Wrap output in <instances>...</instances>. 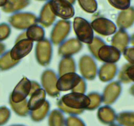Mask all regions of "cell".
Masks as SVG:
<instances>
[{
  "label": "cell",
  "instance_id": "bcb514c9",
  "mask_svg": "<svg viewBox=\"0 0 134 126\" xmlns=\"http://www.w3.org/2000/svg\"><path fill=\"white\" fill-rule=\"evenodd\" d=\"M130 43L133 46H134V33L131 34V36H130Z\"/></svg>",
  "mask_w": 134,
  "mask_h": 126
},
{
  "label": "cell",
  "instance_id": "8d00e7d4",
  "mask_svg": "<svg viewBox=\"0 0 134 126\" xmlns=\"http://www.w3.org/2000/svg\"><path fill=\"white\" fill-rule=\"evenodd\" d=\"M130 63H126L123 66L121 67L120 71L118 72V81H119L121 83L124 84H128V83H131L130 79H129L128 76L126 73V70L129 66Z\"/></svg>",
  "mask_w": 134,
  "mask_h": 126
},
{
  "label": "cell",
  "instance_id": "681fc988",
  "mask_svg": "<svg viewBox=\"0 0 134 126\" xmlns=\"http://www.w3.org/2000/svg\"><path fill=\"white\" fill-rule=\"evenodd\" d=\"M109 126H121V125H120L118 124H118H117V123H112V124L109 125Z\"/></svg>",
  "mask_w": 134,
  "mask_h": 126
},
{
  "label": "cell",
  "instance_id": "277c9868",
  "mask_svg": "<svg viewBox=\"0 0 134 126\" xmlns=\"http://www.w3.org/2000/svg\"><path fill=\"white\" fill-rule=\"evenodd\" d=\"M72 23L69 20H58L53 26L50 33V41L54 45H59L66 39L70 34Z\"/></svg>",
  "mask_w": 134,
  "mask_h": 126
},
{
  "label": "cell",
  "instance_id": "83f0119b",
  "mask_svg": "<svg viewBox=\"0 0 134 126\" xmlns=\"http://www.w3.org/2000/svg\"><path fill=\"white\" fill-rule=\"evenodd\" d=\"M9 103L13 111L19 116L26 117L29 115L30 110L28 108L27 99H25L22 102L15 103L9 99Z\"/></svg>",
  "mask_w": 134,
  "mask_h": 126
},
{
  "label": "cell",
  "instance_id": "44dd1931",
  "mask_svg": "<svg viewBox=\"0 0 134 126\" xmlns=\"http://www.w3.org/2000/svg\"><path fill=\"white\" fill-rule=\"evenodd\" d=\"M30 96V97L28 100V106L30 111L42 107L46 101V92L42 87L34 91Z\"/></svg>",
  "mask_w": 134,
  "mask_h": 126
},
{
  "label": "cell",
  "instance_id": "ab89813d",
  "mask_svg": "<svg viewBox=\"0 0 134 126\" xmlns=\"http://www.w3.org/2000/svg\"><path fill=\"white\" fill-rule=\"evenodd\" d=\"M86 90H87V83L86 82V79L82 78L80 82L78 83V85L75 88L72 90V91L85 94L86 92Z\"/></svg>",
  "mask_w": 134,
  "mask_h": 126
},
{
  "label": "cell",
  "instance_id": "484cf974",
  "mask_svg": "<svg viewBox=\"0 0 134 126\" xmlns=\"http://www.w3.org/2000/svg\"><path fill=\"white\" fill-rule=\"evenodd\" d=\"M64 113L59 108L54 109L48 115V126H65Z\"/></svg>",
  "mask_w": 134,
  "mask_h": 126
},
{
  "label": "cell",
  "instance_id": "f546056e",
  "mask_svg": "<svg viewBox=\"0 0 134 126\" xmlns=\"http://www.w3.org/2000/svg\"><path fill=\"white\" fill-rule=\"evenodd\" d=\"M105 44H107L106 42L102 38L99 36H95L93 42L90 44L87 45V48H88L91 56H93L95 59L97 60L98 51L100 47Z\"/></svg>",
  "mask_w": 134,
  "mask_h": 126
},
{
  "label": "cell",
  "instance_id": "9a60e30c",
  "mask_svg": "<svg viewBox=\"0 0 134 126\" xmlns=\"http://www.w3.org/2000/svg\"><path fill=\"white\" fill-rule=\"evenodd\" d=\"M122 53L113 45L105 44L99 49L97 60L104 63H116L119 61Z\"/></svg>",
  "mask_w": 134,
  "mask_h": 126
},
{
  "label": "cell",
  "instance_id": "f35d334b",
  "mask_svg": "<svg viewBox=\"0 0 134 126\" xmlns=\"http://www.w3.org/2000/svg\"><path fill=\"white\" fill-rule=\"evenodd\" d=\"M122 54L128 63L131 65H134V46L127 47L122 52Z\"/></svg>",
  "mask_w": 134,
  "mask_h": 126
},
{
  "label": "cell",
  "instance_id": "603a6c76",
  "mask_svg": "<svg viewBox=\"0 0 134 126\" xmlns=\"http://www.w3.org/2000/svg\"><path fill=\"white\" fill-rule=\"evenodd\" d=\"M76 62L72 56L62 57L58 66V76H60L66 73L76 72Z\"/></svg>",
  "mask_w": 134,
  "mask_h": 126
},
{
  "label": "cell",
  "instance_id": "ac0fdd59",
  "mask_svg": "<svg viewBox=\"0 0 134 126\" xmlns=\"http://www.w3.org/2000/svg\"><path fill=\"white\" fill-rule=\"evenodd\" d=\"M130 43V36L126 30L119 29L114 34L111 39V45L118 49L122 53Z\"/></svg>",
  "mask_w": 134,
  "mask_h": 126
},
{
  "label": "cell",
  "instance_id": "3957f363",
  "mask_svg": "<svg viewBox=\"0 0 134 126\" xmlns=\"http://www.w3.org/2000/svg\"><path fill=\"white\" fill-rule=\"evenodd\" d=\"M60 100L66 107L73 110L85 111L90 105V99L88 96L73 91L64 95Z\"/></svg>",
  "mask_w": 134,
  "mask_h": 126
},
{
  "label": "cell",
  "instance_id": "7c38bea8",
  "mask_svg": "<svg viewBox=\"0 0 134 126\" xmlns=\"http://www.w3.org/2000/svg\"><path fill=\"white\" fill-rule=\"evenodd\" d=\"M82 77L76 72L66 73L59 76L57 88L60 92L72 91L80 82Z\"/></svg>",
  "mask_w": 134,
  "mask_h": 126
},
{
  "label": "cell",
  "instance_id": "60d3db41",
  "mask_svg": "<svg viewBox=\"0 0 134 126\" xmlns=\"http://www.w3.org/2000/svg\"><path fill=\"white\" fill-rule=\"evenodd\" d=\"M126 73H127V75L130 81L131 82H133L134 83V65H129L126 70Z\"/></svg>",
  "mask_w": 134,
  "mask_h": 126
},
{
  "label": "cell",
  "instance_id": "b9f144b4",
  "mask_svg": "<svg viewBox=\"0 0 134 126\" xmlns=\"http://www.w3.org/2000/svg\"><path fill=\"white\" fill-rule=\"evenodd\" d=\"M42 88V85L41 84H40L38 82L36 81L31 80V89L30 92V95L31 94L33 93L34 91H36V90Z\"/></svg>",
  "mask_w": 134,
  "mask_h": 126
},
{
  "label": "cell",
  "instance_id": "f907efd6",
  "mask_svg": "<svg viewBox=\"0 0 134 126\" xmlns=\"http://www.w3.org/2000/svg\"><path fill=\"white\" fill-rule=\"evenodd\" d=\"M9 126H26V125H23V124H13V125H11Z\"/></svg>",
  "mask_w": 134,
  "mask_h": 126
},
{
  "label": "cell",
  "instance_id": "7a4b0ae2",
  "mask_svg": "<svg viewBox=\"0 0 134 126\" xmlns=\"http://www.w3.org/2000/svg\"><path fill=\"white\" fill-rule=\"evenodd\" d=\"M9 24L19 30H25L31 26L38 24V18L31 12H17L9 17Z\"/></svg>",
  "mask_w": 134,
  "mask_h": 126
},
{
  "label": "cell",
  "instance_id": "2e32d148",
  "mask_svg": "<svg viewBox=\"0 0 134 126\" xmlns=\"http://www.w3.org/2000/svg\"><path fill=\"white\" fill-rule=\"evenodd\" d=\"M134 24V7L130 6L120 11L116 19V25L119 29L126 30Z\"/></svg>",
  "mask_w": 134,
  "mask_h": 126
},
{
  "label": "cell",
  "instance_id": "d590c367",
  "mask_svg": "<svg viewBox=\"0 0 134 126\" xmlns=\"http://www.w3.org/2000/svg\"><path fill=\"white\" fill-rule=\"evenodd\" d=\"M65 126H86V125L77 115H70L66 118Z\"/></svg>",
  "mask_w": 134,
  "mask_h": 126
},
{
  "label": "cell",
  "instance_id": "d6a6232c",
  "mask_svg": "<svg viewBox=\"0 0 134 126\" xmlns=\"http://www.w3.org/2000/svg\"><path fill=\"white\" fill-rule=\"evenodd\" d=\"M107 1L112 7L120 11L126 9L131 5V0H107Z\"/></svg>",
  "mask_w": 134,
  "mask_h": 126
},
{
  "label": "cell",
  "instance_id": "52a82bcc",
  "mask_svg": "<svg viewBox=\"0 0 134 126\" xmlns=\"http://www.w3.org/2000/svg\"><path fill=\"white\" fill-rule=\"evenodd\" d=\"M59 76L51 69H46L41 75V85L45 90L46 94L49 97L55 98L59 97L60 91L57 88Z\"/></svg>",
  "mask_w": 134,
  "mask_h": 126
},
{
  "label": "cell",
  "instance_id": "7dc6e473",
  "mask_svg": "<svg viewBox=\"0 0 134 126\" xmlns=\"http://www.w3.org/2000/svg\"><path fill=\"white\" fill-rule=\"evenodd\" d=\"M7 0H0V7H2L5 5Z\"/></svg>",
  "mask_w": 134,
  "mask_h": 126
},
{
  "label": "cell",
  "instance_id": "8992f818",
  "mask_svg": "<svg viewBox=\"0 0 134 126\" xmlns=\"http://www.w3.org/2000/svg\"><path fill=\"white\" fill-rule=\"evenodd\" d=\"M53 46L51 41L47 38L37 42L35 47V58L37 62L42 66L49 65L52 60Z\"/></svg>",
  "mask_w": 134,
  "mask_h": 126
},
{
  "label": "cell",
  "instance_id": "ba28073f",
  "mask_svg": "<svg viewBox=\"0 0 134 126\" xmlns=\"http://www.w3.org/2000/svg\"><path fill=\"white\" fill-rule=\"evenodd\" d=\"M50 8L55 15L63 20H69L75 15L73 5L66 0H49Z\"/></svg>",
  "mask_w": 134,
  "mask_h": 126
},
{
  "label": "cell",
  "instance_id": "cb8c5ba5",
  "mask_svg": "<svg viewBox=\"0 0 134 126\" xmlns=\"http://www.w3.org/2000/svg\"><path fill=\"white\" fill-rule=\"evenodd\" d=\"M45 34L44 28L38 24L31 26L26 30V38L33 42H38L43 40L45 38Z\"/></svg>",
  "mask_w": 134,
  "mask_h": 126
},
{
  "label": "cell",
  "instance_id": "7402d4cb",
  "mask_svg": "<svg viewBox=\"0 0 134 126\" xmlns=\"http://www.w3.org/2000/svg\"><path fill=\"white\" fill-rule=\"evenodd\" d=\"M31 3L30 0H7L2 10L6 13H15L26 8Z\"/></svg>",
  "mask_w": 134,
  "mask_h": 126
},
{
  "label": "cell",
  "instance_id": "6da1fadb",
  "mask_svg": "<svg viewBox=\"0 0 134 126\" xmlns=\"http://www.w3.org/2000/svg\"><path fill=\"white\" fill-rule=\"evenodd\" d=\"M73 30L76 38L82 42L88 45L93 42L94 38V31L91 23L86 19L77 16L73 20Z\"/></svg>",
  "mask_w": 134,
  "mask_h": 126
},
{
  "label": "cell",
  "instance_id": "e0dca14e",
  "mask_svg": "<svg viewBox=\"0 0 134 126\" xmlns=\"http://www.w3.org/2000/svg\"><path fill=\"white\" fill-rule=\"evenodd\" d=\"M118 71V66L116 63H104L98 69L97 75L100 82L107 83L114 79Z\"/></svg>",
  "mask_w": 134,
  "mask_h": 126
},
{
  "label": "cell",
  "instance_id": "f1b7e54d",
  "mask_svg": "<svg viewBox=\"0 0 134 126\" xmlns=\"http://www.w3.org/2000/svg\"><path fill=\"white\" fill-rule=\"evenodd\" d=\"M116 121L121 126H134V111H122L116 114Z\"/></svg>",
  "mask_w": 134,
  "mask_h": 126
},
{
  "label": "cell",
  "instance_id": "f6af8a7d",
  "mask_svg": "<svg viewBox=\"0 0 134 126\" xmlns=\"http://www.w3.org/2000/svg\"><path fill=\"white\" fill-rule=\"evenodd\" d=\"M129 92H130V95L133 97H134V83L131 85V87H130V89H129Z\"/></svg>",
  "mask_w": 134,
  "mask_h": 126
},
{
  "label": "cell",
  "instance_id": "ee69618b",
  "mask_svg": "<svg viewBox=\"0 0 134 126\" xmlns=\"http://www.w3.org/2000/svg\"><path fill=\"white\" fill-rule=\"evenodd\" d=\"M6 51V45L3 42H0V56Z\"/></svg>",
  "mask_w": 134,
  "mask_h": 126
},
{
  "label": "cell",
  "instance_id": "c3c4849f",
  "mask_svg": "<svg viewBox=\"0 0 134 126\" xmlns=\"http://www.w3.org/2000/svg\"><path fill=\"white\" fill-rule=\"evenodd\" d=\"M66 1H67V2H69V3H71V4L74 5V3H75V2H76V0H66Z\"/></svg>",
  "mask_w": 134,
  "mask_h": 126
},
{
  "label": "cell",
  "instance_id": "5b68a950",
  "mask_svg": "<svg viewBox=\"0 0 134 126\" xmlns=\"http://www.w3.org/2000/svg\"><path fill=\"white\" fill-rule=\"evenodd\" d=\"M78 69L81 76L86 80L91 81L97 76L98 68L95 58L90 55H83L78 61Z\"/></svg>",
  "mask_w": 134,
  "mask_h": 126
},
{
  "label": "cell",
  "instance_id": "1f68e13d",
  "mask_svg": "<svg viewBox=\"0 0 134 126\" xmlns=\"http://www.w3.org/2000/svg\"><path fill=\"white\" fill-rule=\"evenodd\" d=\"M78 4L83 11L92 14L97 11L98 8L96 0H78Z\"/></svg>",
  "mask_w": 134,
  "mask_h": 126
},
{
  "label": "cell",
  "instance_id": "30bf717a",
  "mask_svg": "<svg viewBox=\"0 0 134 126\" xmlns=\"http://www.w3.org/2000/svg\"><path fill=\"white\" fill-rule=\"evenodd\" d=\"M122 91V83L119 81H111L105 86L103 91V102L106 105H113L120 97Z\"/></svg>",
  "mask_w": 134,
  "mask_h": 126
},
{
  "label": "cell",
  "instance_id": "e575fe53",
  "mask_svg": "<svg viewBox=\"0 0 134 126\" xmlns=\"http://www.w3.org/2000/svg\"><path fill=\"white\" fill-rule=\"evenodd\" d=\"M11 110L6 106H0V126H3L11 118Z\"/></svg>",
  "mask_w": 134,
  "mask_h": 126
},
{
  "label": "cell",
  "instance_id": "836d02e7",
  "mask_svg": "<svg viewBox=\"0 0 134 126\" xmlns=\"http://www.w3.org/2000/svg\"><path fill=\"white\" fill-rule=\"evenodd\" d=\"M11 34V26L6 22L0 23V42L8 39Z\"/></svg>",
  "mask_w": 134,
  "mask_h": 126
},
{
  "label": "cell",
  "instance_id": "816d5d0a",
  "mask_svg": "<svg viewBox=\"0 0 134 126\" xmlns=\"http://www.w3.org/2000/svg\"><path fill=\"white\" fill-rule=\"evenodd\" d=\"M37 1H42V2H43V1H49V0H37Z\"/></svg>",
  "mask_w": 134,
  "mask_h": 126
},
{
  "label": "cell",
  "instance_id": "7bdbcfd3",
  "mask_svg": "<svg viewBox=\"0 0 134 126\" xmlns=\"http://www.w3.org/2000/svg\"><path fill=\"white\" fill-rule=\"evenodd\" d=\"M24 39H26V32H23L20 33L17 37H16V39H15V43L17 42H19L20 40H23Z\"/></svg>",
  "mask_w": 134,
  "mask_h": 126
},
{
  "label": "cell",
  "instance_id": "74e56055",
  "mask_svg": "<svg viewBox=\"0 0 134 126\" xmlns=\"http://www.w3.org/2000/svg\"><path fill=\"white\" fill-rule=\"evenodd\" d=\"M57 105L58 106V108L63 112V113L65 114H69V115H80L82 113H83L84 110H73V109H70L69 108L66 107L64 105H63V102H61L60 99H59L57 102Z\"/></svg>",
  "mask_w": 134,
  "mask_h": 126
},
{
  "label": "cell",
  "instance_id": "d4e9b609",
  "mask_svg": "<svg viewBox=\"0 0 134 126\" xmlns=\"http://www.w3.org/2000/svg\"><path fill=\"white\" fill-rule=\"evenodd\" d=\"M50 103L46 100L43 106L40 108L30 112V117L34 122H40L48 116L50 111Z\"/></svg>",
  "mask_w": 134,
  "mask_h": 126
},
{
  "label": "cell",
  "instance_id": "d6986e66",
  "mask_svg": "<svg viewBox=\"0 0 134 126\" xmlns=\"http://www.w3.org/2000/svg\"><path fill=\"white\" fill-rule=\"evenodd\" d=\"M115 110L110 105H104L98 108L97 117L100 123L105 125H110L114 123L116 118Z\"/></svg>",
  "mask_w": 134,
  "mask_h": 126
},
{
  "label": "cell",
  "instance_id": "4fadbf2b",
  "mask_svg": "<svg viewBox=\"0 0 134 126\" xmlns=\"http://www.w3.org/2000/svg\"><path fill=\"white\" fill-rule=\"evenodd\" d=\"M83 48V43L80 42L76 38H72L66 39L59 45L58 54L61 57L72 56L78 53Z\"/></svg>",
  "mask_w": 134,
  "mask_h": 126
},
{
  "label": "cell",
  "instance_id": "5bb4252c",
  "mask_svg": "<svg viewBox=\"0 0 134 126\" xmlns=\"http://www.w3.org/2000/svg\"><path fill=\"white\" fill-rule=\"evenodd\" d=\"M34 42L28 39H24L16 42L10 50V55L14 60L20 61L26 56L33 49Z\"/></svg>",
  "mask_w": 134,
  "mask_h": 126
},
{
  "label": "cell",
  "instance_id": "8fae6325",
  "mask_svg": "<svg viewBox=\"0 0 134 126\" xmlns=\"http://www.w3.org/2000/svg\"><path fill=\"white\" fill-rule=\"evenodd\" d=\"M31 89V80L23 77L16 84L9 96V99L15 103L22 102L30 95Z\"/></svg>",
  "mask_w": 134,
  "mask_h": 126
},
{
  "label": "cell",
  "instance_id": "ffe728a7",
  "mask_svg": "<svg viewBox=\"0 0 134 126\" xmlns=\"http://www.w3.org/2000/svg\"><path fill=\"white\" fill-rule=\"evenodd\" d=\"M38 24L43 28H49L54 24L57 16L50 8L49 3L47 2L42 7L38 16Z\"/></svg>",
  "mask_w": 134,
  "mask_h": 126
},
{
  "label": "cell",
  "instance_id": "4dcf8cb0",
  "mask_svg": "<svg viewBox=\"0 0 134 126\" xmlns=\"http://www.w3.org/2000/svg\"><path fill=\"white\" fill-rule=\"evenodd\" d=\"M87 96L90 99V105L86 110L89 111H93L100 107V105L103 102L101 94L96 91H93V92L90 93Z\"/></svg>",
  "mask_w": 134,
  "mask_h": 126
},
{
  "label": "cell",
  "instance_id": "9c48e42d",
  "mask_svg": "<svg viewBox=\"0 0 134 126\" xmlns=\"http://www.w3.org/2000/svg\"><path fill=\"white\" fill-rule=\"evenodd\" d=\"M91 25L94 32L101 36L113 35L117 31V26L112 20L100 16L92 20Z\"/></svg>",
  "mask_w": 134,
  "mask_h": 126
},
{
  "label": "cell",
  "instance_id": "4316f807",
  "mask_svg": "<svg viewBox=\"0 0 134 126\" xmlns=\"http://www.w3.org/2000/svg\"><path fill=\"white\" fill-rule=\"evenodd\" d=\"M20 61L14 60L10 55V50L0 56V71H7L17 66Z\"/></svg>",
  "mask_w": 134,
  "mask_h": 126
}]
</instances>
